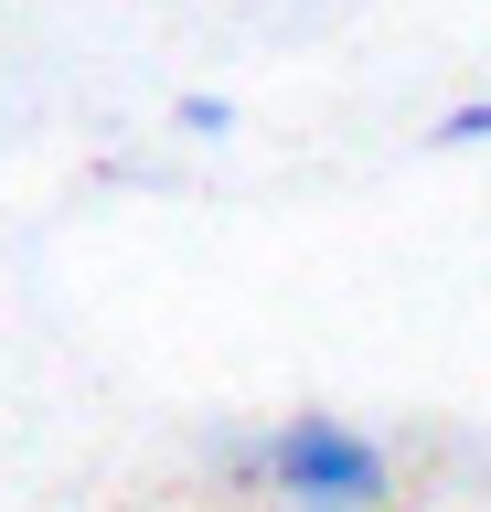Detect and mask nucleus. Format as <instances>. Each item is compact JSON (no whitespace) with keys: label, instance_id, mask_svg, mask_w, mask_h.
Instances as JSON below:
<instances>
[{"label":"nucleus","instance_id":"f257e3e1","mask_svg":"<svg viewBox=\"0 0 491 512\" xmlns=\"http://www.w3.org/2000/svg\"><path fill=\"white\" fill-rule=\"evenodd\" d=\"M214 470L235 491H267L278 512H395V459L385 438H363L353 416L299 406L278 427H235L214 438Z\"/></svg>","mask_w":491,"mask_h":512},{"label":"nucleus","instance_id":"f03ea898","mask_svg":"<svg viewBox=\"0 0 491 512\" xmlns=\"http://www.w3.org/2000/svg\"><path fill=\"white\" fill-rule=\"evenodd\" d=\"M427 150H491V96H459L449 118L427 128Z\"/></svg>","mask_w":491,"mask_h":512},{"label":"nucleus","instance_id":"7ed1b4c3","mask_svg":"<svg viewBox=\"0 0 491 512\" xmlns=\"http://www.w3.org/2000/svg\"><path fill=\"white\" fill-rule=\"evenodd\" d=\"M171 128H182V139H235V96H182V107H171Z\"/></svg>","mask_w":491,"mask_h":512}]
</instances>
